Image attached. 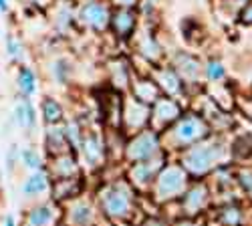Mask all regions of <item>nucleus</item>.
Listing matches in <instances>:
<instances>
[{
	"label": "nucleus",
	"instance_id": "nucleus-1",
	"mask_svg": "<svg viewBox=\"0 0 252 226\" xmlns=\"http://www.w3.org/2000/svg\"><path fill=\"white\" fill-rule=\"evenodd\" d=\"M43 188H45V178L43 176H34V178H31V182L25 184L27 194H32L34 190H43Z\"/></svg>",
	"mask_w": 252,
	"mask_h": 226
},
{
	"label": "nucleus",
	"instance_id": "nucleus-2",
	"mask_svg": "<svg viewBox=\"0 0 252 226\" xmlns=\"http://www.w3.org/2000/svg\"><path fill=\"white\" fill-rule=\"evenodd\" d=\"M20 87H25V91H32L34 89V83H32V75L31 71H23V75H20Z\"/></svg>",
	"mask_w": 252,
	"mask_h": 226
},
{
	"label": "nucleus",
	"instance_id": "nucleus-3",
	"mask_svg": "<svg viewBox=\"0 0 252 226\" xmlns=\"http://www.w3.org/2000/svg\"><path fill=\"white\" fill-rule=\"evenodd\" d=\"M47 218H49V212H47V208H40L38 212H34V214H32V224H34V226H36V224L40 226V224H43Z\"/></svg>",
	"mask_w": 252,
	"mask_h": 226
},
{
	"label": "nucleus",
	"instance_id": "nucleus-4",
	"mask_svg": "<svg viewBox=\"0 0 252 226\" xmlns=\"http://www.w3.org/2000/svg\"><path fill=\"white\" fill-rule=\"evenodd\" d=\"M25 160H27V163H29L31 168H36L38 166V158L32 152H25Z\"/></svg>",
	"mask_w": 252,
	"mask_h": 226
},
{
	"label": "nucleus",
	"instance_id": "nucleus-5",
	"mask_svg": "<svg viewBox=\"0 0 252 226\" xmlns=\"http://www.w3.org/2000/svg\"><path fill=\"white\" fill-rule=\"evenodd\" d=\"M210 77H222V69L216 65V63H212V65H210Z\"/></svg>",
	"mask_w": 252,
	"mask_h": 226
},
{
	"label": "nucleus",
	"instance_id": "nucleus-6",
	"mask_svg": "<svg viewBox=\"0 0 252 226\" xmlns=\"http://www.w3.org/2000/svg\"><path fill=\"white\" fill-rule=\"evenodd\" d=\"M0 10H6V4H4V0H0Z\"/></svg>",
	"mask_w": 252,
	"mask_h": 226
}]
</instances>
